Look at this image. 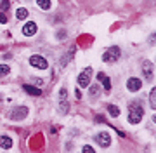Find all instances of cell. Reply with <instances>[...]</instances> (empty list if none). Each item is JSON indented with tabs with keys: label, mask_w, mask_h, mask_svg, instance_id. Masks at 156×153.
<instances>
[{
	"label": "cell",
	"mask_w": 156,
	"mask_h": 153,
	"mask_svg": "<svg viewBox=\"0 0 156 153\" xmlns=\"http://www.w3.org/2000/svg\"><path fill=\"white\" fill-rule=\"evenodd\" d=\"M144 117V108L140 106L139 101H134L130 106H128V120L132 124H139Z\"/></svg>",
	"instance_id": "1"
},
{
	"label": "cell",
	"mask_w": 156,
	"mask_h": 153,
	"mask_svg": "<svg viewBox=\"0 0 156 153\" xmlns=\"http://www.w3.org/2000/svg\"><path fill=\"white\" fill-rule=\"evenodd\" d=\"M122 56V51H120V47H109L104 54H102V61L104 63H115L120 59Z\"/></svg>",
	"instance_id": "2"
},
{
	"label": "cell",
	"mask_w": 156,
	"mask_h": 153,
	"mask_svg": "<svg viewBox=\"0 0 156 153\" xmlns=\"http://www.w3.org/2000/svg\"><path fill=\"white\" fill-rule=\"evenodd\" d=\"M30 64L35 66V68H38V70H47L49 68V61H47L45 57H42V56H31L30 57Z\"/></svg>",
	"instance_id": "3"
},
{
	"label": "cell",
	"mask_w": 156,
	"mask_h": 153,
	"mask_svg": "<svg viewBox=\"0 0 156 153\" xmlns=\"http://www.w3.org/2000/svg\"><path fill=\"white\" fill-rule=\"evenodd\" d=\"M90 77H92V68H85L82 73H80V77H78V84L82 85V87H87V85L90 84Z\"/></svg>",
	"instance_id": "4"
},
{
	"label": "cell",
	"mask_w": 156,
	"mask_h": 153,
	"mask_svg": "<svg viewBox=\"0 0 156 153\" xmlns=\"http://www.w3.org/2000/svg\"><path fill=\"white\" fill-rule=\"evenodd\" d=\"M95 143L102 148H108V146H111V137H109L108 132H99V134L95 136Z\"/></svg>",
	"instance_id": "5"
},
{
	"label": "cell",
	"mask_w": 156,
	"mask_h": 153,
	"mask_svg": "<svg viewBox=\"0 0 156 153\" xmlns=\"http://www.w3.org/2000/svg\"><path fill=\"white\" fill-rule=\"evenodd\" d=\"M26 115H28V108L26 106H17V108L12 110L11 118L12 120H23V118H26Z\"/></svg>",
	"instance_id": "6"
},
{
	"label": "cell",
	"mask_w": 156,
	"mask_h": 153,
	"mask_svg": "<svg viewBox=\"0 0 156 153\" xmlns=\"http://www.w3.org/2000/svg\"><path fill=\"white\" fill-rule=\"evenodd\" d=\"M140 87H142V80H140V78H137V77H130V78H128L127 89L130 92H137Z\"/></svg>",
	"instance_id": "7"
},
{
	"label": "cell",
	"mask_w": 156,
	"mask_h": 153,
	"mask_svg": "<svg viewBox=\"0 0 156 153\" xmlns=\"http://www.w3.org/2000/svg\"><path fill=\"white\" fill-rule=\"evenodd\" d=\"M142 71H144L146 80H153V63L151 61H142Z\"/></svg>",
	"instance_id": "8"
},
{
	"label": "cell",
	"mask_w": 156,
	"mask_h": 153,
	"mask_svg": "<svg viewBox=\"0 0 156 153\" xmlns=\"http://www.w3.org/2000/svg\"><path fill=\"white\" fill-rule=\"evenodd\" d=\"M97 80H99L101 84L104 85V91H106V92L111 91V82H109V78H108L106 73H101V71H99V75H97Z\"/></svg>",
	"instance_id": "9"
},
{
	"label": "cell",
	"mask_w": 156,
	"mask_h": 153,
	"mask_svg": "<svg viewBox=\"0 0 156 153\" xmlns=\"http://www.w3.org/2000/svg\"><path fill=\"white\" fill-rule=\"evenodd\" d=\"M23 33L26 35V37H31V35L37 33V24L33 21H30V23L24 24V28H23Z\"/></svg>",
	"instance_id": "10"
},
{
	"label": "cell",
	"mask_w": 156,
	"mask_h": 153,
	"mask_svg": "<svg viewBox=\"0 0 156 153\" xmlns=\"http://www.w3.org/2000/svg\"><path fill=\"white\" fill-rule=\"evenodd\" d=\"M23 89L28 92V94H33V96H40V94H42V91H40L38 87H33V85H28V84L23 85Z\"/></svg>",
	"instance_id": "11"
},
{
	"label": "cell",
	"mask_w": 156,
	"mask_h": 153,
	"mask_svg": "<svg viewBox=\"0 0 156 153\" xmlns=\"http://www.w3.org/2000/svg\"><path fill=\"white\" fill-rule=\"evenodd\" d=\"M0 146L5 148V150L12 148V139H11L9 136H0Z\"/></svg>",
	"instance_id": "12"
},
{
	"label": "cell",
	"mask_w": 156,
	"mask_h": 153,
	"mask_svg": "<svg viewBox=\"0 0 156 153\" xmlns=\"http://www.w3.org/2000/svg\"><path fill=\"white\" fill-rule=\"evenodd\" d=\"M16 17L19 19V21H23V19H26V17H28V11H26L24 7H19V9L16 11Z\"/></svg>",
	"instance_id": "13"
},
{
	"label": "cell",
	"mask_w": 156,
	"mask_h": 153,
	"mask_svg": "<svg viewBox=\"0 0 156 153\" xmlns=\"http://www.w3.org/2000/svg\"><path fill=\"white\" fill-rule=\"evenodd\" d=\"M149 106L156 108V89H151L149 92Z\"/></svg>",
	"instance_id": "14"
},
{
	"label": "cell",
	"mask_w": 156,
	"mask_h": 153,
	"mask_svg": "<svg viewBox=\"0 0 156 153\" xmlns=\"http://www.w3.org/2000/svg\"><path fill=\"white\" fill-rule=\"evenodd\" d=\"M37 4H38V7L44 9V11H49L50 9V0H37Z\"/></svg>",
	"instance_id": "15"
},
{
	"label": "cell",
	"mask_w": 156,
	"mask_h": 153,
	"mask_svg": "<svg viewBox=\"0 0 156 153\" xmlns=\"http://www.w3.org/2000/svg\"><path fill=\"white\" fill-rule=\"evenodd\" d=\"M108 110H109L111 117H118V115H120V108L115 106V104H108Z\"/></svg>",
	"instance_id": "16"
},
{
	"label": "cell",
	"mask_w": 156,
	"mask_h": 153,
	"mask_svg": "<svg viewBox=\"0 0 156 153\" xmlns=\"http://www.w3.org/2000/svg\"><path fill=\"white\" fill-rule=\"evenodd\" d=\"M59 104H61V113L64 115V113H66V111H68V110H69V103H68L66 99H62V101L59 103Z\"/></svg>",
	"instance_id": "17"
},
{
	"label": "cell",
	"mask_w": 156,
	"mask_h": 153,
	"mask_svg": "<svg viewBox=\"0 0 156 153\" xmlns=\"http://www.w3.org/2000/svg\"><path fill=\"white\" fill-rule=\"evenodd\" d=\"M9 7H11V2H9V0H2V2H0V11H9Z\"/></svg>",
	"instance_id": "18"
},
{
	"label": "cell",
	"mask_w": 156,
	"mask_h": 153,
	"mask_svg": "<svg viewBox=\"0 0 156 153\" xmlns=\"http://www.w3.org/2000/svg\"><path fill=\"white\" fill-rule=\"evenodd\" d=\"M7 73H9V66H7V64H0V78L5 77Z\"/></svg>",
	"instance_id": "19"
},
{
	"label": "cell",
	"mask_w": 156,
	"mask_h": 153,
	"mask_svg": "<svg viewBox=\"0 0 156 153\" xmlns=\"http://www.w3.org/2000/svg\"><path fill=\"white\" fill-rule=\"evenodd\" d=\"M97 94H99V85H92V87H90V96L95 97Z\"/></svg>",
	"instance_id": "20"
},
{
	"label": "cell",
	"mask_w": 156,
	"mask_h": 153,
	"mask_svg": "<svg viewBox=\"0 0 156 153\" xmlns=\"http://www.w3.org/2000/svg\"><path fill=\"white\" fill-rule=\"evenodd\" d=\"M82 153H95V151H94V148H92V146H89V144H87V146H83Z\"/></svg>",
	"instance_id": "21"
},
{
	"label": "cell",
	"mask_w": 156,
	"mask_h": 153,
	"mask_svg": "<svg viewBox=\"0 0 156 153\" xmlns=\"http://www.w3.org/2000/svg\"><path fill=\"white\" fill-rule=\"evenodd\" d=\"M59 96H61V99H66L68 91H66V89H61V92H59Z\"/></svg>",
	"instance_id": "22"
},
{
	"label": "cell",
	"mask_w": 156,
	"mask_h": 153,
	"mask_svg": "<svg viewBox=\"0 0 156 153\" xmlns=\"http://www.w3.org/2000/svg\"><path fill=\"white\" fill-rule=\"evenodd\" d=\"M64 37H66V31H64V30L57 31V38H64Z\"/></svg>",
	"instance_id": "23"
},
{
	"label": "cell",
	"mask_w": 156,
	"mask_h": 153,
	"mask_svg": "<svg viewBox=\"0 0 156 153\" xmlns=\"http://www.w3.org/2000/svg\"><path fill=\"white\" fill-rule=\"evenodd\" d=\"M0 23H4V24L7 23V16L5 14H0Z\"/></svg>",
	"instance_id": "24"
},
{
	"label": "cell",
	"mask_w": 156,
	"mask_h": 153,
	"mask_svg": "<svg viewBox=\"0 0 156 153\" xmlns=\"http://www.w3.org/2000/svg\"><path fill=\"white\" fill-rule=\"evenodd\" d=\"M0 101H2V96H0Z\"/></svg>",
	"instance_id": "25"
}]
</instances>
